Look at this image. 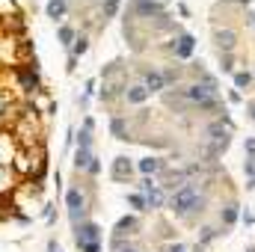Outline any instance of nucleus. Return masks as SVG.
Wrapping results in <instances>:
<instances>
[{"label": "nucleus", "instance_id": "20e7f679", "mask_svg": "<svg viewBox=\"0 0 255 252\" xmlns=\"http://www.w3.org/2000/svg\"><path fill=\"white\" fill-rule=\"evenodd\" d=\"M130 9L136 12V18H151V15L157 18L160 9H163V3H157V0H133Z\"/></svg>", "mask_w": 255, "mask_h": 252}, {"label": "nucleus", "instance_id": "9d476101", "mask_svg": "<svg viewBox=\"0 0 255 252\" xmlns=\"http://www.w3.org/2000/svg\"><path fill=\"white\" fill-rule=\"evenodd\" d=\"M65 12H68V0H48V18L63 21Z\"/></svg>", "mask_w": 255, "mask_h": 252}, {"label": "nucleus", "instance_id": "39448f33", "mask_svg": "<svg viewBox=\"0 0 255 252\" xmlns=\"http://www.w3.org/2000/svg\"><path fill=\"white\" fill-rule=\"evenodd\" d=\"M214 42H217V48L220 51H235V45H238V33L235 30H229V27H223V30H214Z\"/></svg>", "mask_w": 255, "mask_h": 252}, {"label": "nucleus", "instance_id": "c85d7f7f", "mask_svg": "<svg viewBox=\"0 0 255 252\" xmlns=\"http://www.w3.org/2000/svg\"><path fill=\"white\" fill-rule=\"evenodd\" d=\"M250 113H253V119H255V101H253V104H250Z\"/></svg>", "mask_w": 255, "mask_h": 252}, {"label": "nucleus", "instance_id": "a211bd4d", "mask_svg": "<svg viewBox=\"0 0 255 252\" xmlns=\"http://www.w3.org/2000/svg\"><path fill=\"white\" fill-rule=\"evenodd\" d=\"M113 252H136V247L128 244L125 238H113Z\"/></svg>", "mask_w": 255, "mask_h": 252}, {"label": "nucleus", "instance_id": "1a4fd4ad", "mask_svg": "<svg viewBox=\"0 0 255 252\" xmlns=\"http://www.w3.org/2000/svg\"><path fill=\"white\" fill-rule=\"evenodd\" d=\"M166 169V160H160V157H145V160H139V172L142 175H157V172H163Z\"/></svg>", "mask_w": 255, "mask_h": 252}, {"label": "nucleus", "instance_id": "6ab92c4d", "mask_svg": "<svg viewBox=\"0 0 255 252\" xmlns=\"http://www.w3.org/2000/svg\"><path fill=\"white\" fill-rule=\"evenodd\" d=\"M250 83H253V74H250V71H238V74H235V86H238V89H247Z\"/></svg>", "mask_w": 255, "mask_h": 252}, {"label": "nucleus", "instance_id": "f03ea898", "mask_svg": "<svg viewBox=\"0 0 255 252\" xmlns=\"http://www.w3.org/2000/svg\"><path fill=\"white\" fill-rule=\"evenodd\" d=\"M65 205H68V214H71V223L80 226V220L86 217V196L80 187H71L65 193Z\"/></svg>", "mask_w": 255, "mask_h": 252}, {"label": "nucleus", "instance_id": "bb28decb", "mask_svg": "<svg viewBox=\"0 0 255 252\" xmlns=\"http://www.w3.org/2000/svg\"><path fill=\"white\" fill-rule=\"evenodd\" d=\"M247 151H250V157H255V136L247 139Z\"/></svg>", "mask_w": 255, "mask_h": 252}, {"label": "nucleus", "instance_id": "c756f323", "mask_svg": "<svg viewBox=\"0 0 255 252\" xmlns=\"http://www.w3.org/2000/svg\"><path fill=\"white\" fill-rule=\"evenodd\" d=\"M247 252H255V247H250V250H247Z\"/></svg>", "mask_w": 255, "mask_h": 252}, {"label": "nucleus", "instance_id": "0eeeda50", "mask_svg": "<svg viewBox=\"0 0 255 252\" xmlns=\"http://www.w3.org/2000/svg\"><path fill=\"white\" fill-rule=\"evenodd\" d=\"M142 86H145V92L151 95V92H163L166 89V80H163V71H145V80H142Z\"/></svg>", "mask_w": 255, "mask_h": 252}, {"label": "nucleus", "instance_id": "a878e982", "mask_svg": "<svg viewBox=\"0 0 255 252\" xmlns=\"http://www.w3.org/2000/svg\"><path fill=\"white\" fill-rule=\"evenodd\" d=\"M101 172V163H98V157H92V163H89V175H98Z\"/></svg>", "mask_w": 255, "mask_h": 252}, {"label": "nucleus", "instance_id": "f3484780", "mask_svg": "<svg viewBox=\"0 0 255 252\" xmlns=\"http://www.w3.org/2000/svg\"><path fill=\"white\" fill-rule=\"evenodd\" d=\"M128 205H130L133 211H148V208H145V196H142V193H130V196H128Z\"/></svg>", "mask_w": 255, "mask_h": 252}, {"label": "nucleus", "instance_id": "7ed1b4c3", "mask_svg": "<svg viewBox=\"0 0 255 252\" xmlns=\"http://www.w3.org/2000/svg\"><path fill=\"white\" fill-rule=\"evenodd\" d=\"M74 241H77V247L80 244H98L101 241V226L98 223H80V226H74Z\"/></svg>", "mask_w": 255, "mask_h": 252}, {"label": "nucleus", "instance_id": "412c9836", "mask_svg": "<svg viewBox=\"0 0 255 252\" xmlns=\"http://www.w3.org/2000/svg\"><path fill=\"white\" fill-rule=\"evenodd\" d=\"M60 42H63V45H71V42H74V27H68V24L60 27Z\"/></svg>", "mask_w": 255, "mask_h": 252}, {"label": "nucleus", "instance_id": "ddd939ff", "mask_svg": "<svg viewBox=\"0 0 255 252\" xmlns=\"http://www.w3.org/2000/svg\"><path fill=\"white\" fill-rule=\"evenodd\" d=\"M145 98H148L145 86H128V89H125V101H128V104H142Z\"/></svg>", "mask_w": 255, "mask_h": 252}, {"label": "nucleus", "instance_id": "6e6552de", "mask_svg": "<svg viewBox=\"0 0 255 252\" xmlns=\"http://www.w3.org/2000/svg\"><path fill=\"white\" fill-rule=\"evenodd\" d=\"M136 229H139V220H136V217H122V220L116 223V229H113V238H128V235H136Z\"/></svg>", "mask_w": 255, "mask_h": 252}, {"label": "nucleus", "instance_id": "f257e3e1", "mask_svg": "<svg viewBox=\"0 0 255 252\" xmlns=\"http://www.w3.org/2000/svg\"><path fill=\"white\" fill-rule=\"evenodd\" d=\"M169 208H172V214L175 217H181V220H187L193 214H199L202 208H205V196L199 193V187L187 181L184 187H178L172 196H169Z\"/></svg>", "mask_w": 255, "mask_h": 252}, {"label": "nucleus", "instance_id": "9b49d317", "mask_svg": "<svg viewBox=\"0 0 255 252\" xmlns=\"http://www.w3.org/2000/svg\"><path fill=\"white\" fill-rule=\"evenodd\" d=\"M205 136L211 139V142H217V139H229V130L223 122H211V125L205 127Z\"/></svg>", "mask_w": 255, "mask_h": 252}, {"label": "nucleus", "instance_id": "f8f14e48", "mask_svg": "<svg viewBox=\"0 0 255 252\" xmlns=\"http://www.w3.org/2000/svg\"><path fill=\"white\" fill-rule=\"evenodd\" d=\"M113 178H116V181L130 178V163H128V157H116V160H113Z\"/></svg>", "mask_w": 255, "mask_h": 252}, {"label": "nucleus", "instance_id": "2eb2a0df", "mask_svg": "<svg viewBox=\"0 0 255 252\" xmlns=\"http://www.w3.org/2000/svg\"><path fill=\"white\" fill-rule=\"evenodd\" d=\"M238 217H241V205H235V202H232V205H226V208H223V214H220V220H223L226 226H235V223H238Z\"/></svg>", "mask_w": 255, "mask_h": 252}, {"label": "nucleus", "instance_id": "aec40b11", "mask_svg": "<svg viewBox=\"0 0 255 252\" xmlns=\"http://www.w3.org/2000/svg\"><path fill=\"white\" fill-rule=\"evenodd\" d=\"M110 130H113V136H119V139H128V136H125V119H119V116H116V119L110 122Z\"/></svg>", "mask_w": 255, "mask_h": 252}, {"label": "nucleus", "instance_id": "423d86ee", "mask_svg": "<svg viewBox=\"0 0 255 252\" xmlns=\"http://www.w3.org/2000/svg\"><path fill=\"white\" fill-rule=\"evenodd\" d=\"M169 48H172V54H175L178 60H187L193 54V48H196V39H193V36H178Z\"/></svg>", "mask_w": 255, "mask_h": 252}, {"label": "nucleus", "instance_id": "5701e85b", "mask_svg": "<svg viewBox=\"0 0 255 252\" xmlns=\"http://www.w3.org/2000/svg\"><path fill=\"white\" fill-rule=\"evenodd\" d=\"M101 6H104V9H107V15H116V12H119V6H122V3H119V0H107V3H101Z\"/></svg>", "mask_w": 255, "mask_h": 252}, {"label": "nucleus", "instance_id": "4be33fe9", "mask_svg": "<svg viewBox=\"0 0 255 252\" xmlns=\"http://www.w3.org/2000/svg\"><path fill=\"white\" fill-rule=\"evenodd\" d=\"M211 238H217V229H211V226H205V229H202V244H199V250H202V247H205V244H208Z\"/></svg>", "mask_w": 255, "mask_h": 252}, {"label": "nucleus", "instance_id": "dca6fc26", "mask_svg": "<svg viewBox=\"0 0 255 252\" xmlns=\"http://www.w3.org/2000/svg\"><path fill=\"white\" fill-rule=\"evenodd\" d=\"M86 51H89V39L86 36H77L74 45H71V57H83Z\"/></svg>", "mask_w": 255, "mask_h": 252}, {"label": "nucleus", "instance_id": "4468645a", "mask_svg": "<svg viewBox=\"0 0 255 252\" xmlns=\"http://www.w3.org/2000/svg\"><path fill=\"white\" fill-rule=\"evenodd\" d=\"M142 196H145V208H151V211L163 205V187H160V184H157V187H151L148 193H142Z\"/></svg>", "mask_w": 255, "mask_h": 252}, {"label": "nucleus", "instance_id": "393cba45", "mask_svg": "<svg viewBox=\"0 0 255 252\" xmlns=\"http://www.w3.org/2000/svg\"><path fill=\"white\" fill-rule=\"evenodd\" d=\"M232 57H229V54H226V57H220V68H223V71H232Z\"/></svg>", "mask_w": 255, "mask_h": 252}, {"label": "nucleus", "instance_id": "cd10ccee", "mask_svg": "<svg viewBox=\"0 0 255 252\" xmlns=\"http://www.w3.org/2000/svg\"><path fill=\"white\" fill-rule=\"evenodd\" d=\"M48 252H63V250H60V247H57V244L51 241V244H48Z\"/></svg>", "mask_w": 255, "mask_h": 252}, {"label": "nucleus", "instance_id": "b1692460", "mask_svg": "<svg viewBox=\"0 0 255 252\" xmlns=\"http://www.w3.org/2000/svg\"><path fill=\"white\" fill-rule=\"evenodd\" d=\"M77 250L80 252H101V241H98V244H80Z\"/></svg>", "mask_w": 255, "mask_h": 252}]
</instances>
